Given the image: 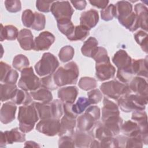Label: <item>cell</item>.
<instances>
[{
    "label": "cell",
    "instance_id": "obj_6",
    "mask_svg": "<svg viewBox=\"0 0 148 148\" xmlns=\"http://www.w3.org/2000/svg\"><path fill=\"white\" fill-rule=\"evenodd\" d=\"M18 86L26 91H35L41 87L40 80L34 73L32 67H27L21 72Z\"/></svg>",
    "mask_w": 148,
    "mask_h": 148
},
{
    "label": "cell",
    "instance_id": "obj_23",
    "mask_svg": "<svg viewBox=\"0 0 148 148\" xmlns=\"http://www.w3.org/2000/svg\"><path fill=\"white\" fill-rule=\"evenodd\" d=\"M135 13L136 14L139 23V27L147 32V8L142 3H138L135 5Z\"/></svg>",
    "mask_w": 148,
    "mask_h": 148
},
{
    "label": "cell",
    "instance_id": "obj_58",
    "mask_svg": "<svg viewBox=\"0 0 148 148\" xmlns=\"http://www.w3.org/2000/svg\"><path fill=\"white\" fill-rule=\"evenodd\" d=\"M24 146L25 147H27V146H29V147H39V146L36 143H35V142H33V141L26 142L25 143Z\"/></svg>",
    "mask_w": 148,
    "mask_h": 148
},
{
    "label": "cell",
    "instance_id": "obj_2",
    "mask_svg": "<svg viewBox=\"0 0 148 148\" xmlns=\"http://www.w3.org/2000/svg\"><path fill=\"white\" fill-rule=\"evenodd\" d=\"M39 118L34 102L29 105L20 106L18 113L19 130L24 133L30 132L34 128Z\"/></svg>",
    "mask_w": 148,
    "mask_h": 148
},
{
    "label": "cell",
    "instance_id": "obj_43",
    "mask_svg": "<svg viewBox=\"0 0 148 148\" xmlns=\"http://www.w3.org/2000/svg\"><path fill=\"white\" fill-rule=\"evenodd\" d=\"M134 75L131 66L125 69H118L117 72V77L119 81L123 83L127 84L133 77Z\"/></svg>",
    "mask_w": 148,
    "mask_h": 148
},
{
    "label": "cell",
    "instance_id": "obj_25",
    "mask_svg": "<svg viewBox=\"0 0 148 148\" xmlns=\"http://www.w3.org/2000/svg\"><path fill=\"white\" fill-rule=\"evenodd\" d=\"M120 131L128 137L139 136L142 137V133L138 125L136 122L131 120L126 121L124 124H122Z\"/></svg>",
    "mask_w": 148,
    "mask_h": 148
},
{
    "label": "cell",
    "instance_id": "obj_19",
    "mask_svg": "<svg viewBox=\"0 0 148 148\" xmlns=\"http://www.w3.org/2000/svg\"><path fill=\"white\" fill-rule=\"evenodd\" d=\"M96 120L87 112H85L83 114L79 116L77 119V127L78 130L82 131H90L95 125Z\"/></svg>",
    "mask_w": 148,
    "mask_h": 148
},
{
    "label": "cell",
    "instance_id": "obj_11",
    "mask_svg": "<svg viewBox=\"0 0 148 148\" xmlns=\"http://www.w3.org/2000/svg\"><path fill=\"white\" fill-rule=\"evenodd\" d=\"M95 75L99 81H105L113 78L116 73L115 68L110 61L96 63Z\"/></svg>",
    "mask_w": 148,
    "mask_h": 148
},
{
    "label": "cell",
    "instance_id": "obj_41",
    "mask_svg": "<svg viewBox=\"0 0 148 148\" xmlns=\"http://www.w3.org/2000/svg\"><path fill=\"white\" fill-rule=\"evenodd\" d=\"M134 38L136 43L140 45L142 49L147 53V33L143 31H139L134 34Z\"/></svg>",
    "mask_w": 148,
    "mask_h": 148
},
{
    "label": "cell",
    "instance_id": "obj_31",
    "mask_svg": "<svg viewBox=\"0 0 148 148\" xmlns=\"http://www.w3.org/2000/svg\"><path fill=\"white\" fill-rule=\"evenodd\" d=\"M115 6L116 9V17L118 19L124 18L132 12V5L128 1H118Z\"/></svg>",
    "mask_w": 148,
    "mask_h": 148
},
{
    "label": "cell",
    "instance_id": "obj_1",
    "mask_svg": "<svg viewBox=\"0 0 148 148\" xmlns=\"http://www.w3.org/2000/svg\"><path fill=\"white\" fill-rule=\"evenodd\" d=\"M79 75V68L76 63L71 61L65 66L60 67L53 74V76L56 85L58 87L68 84H76Z\"/></svg>",
    "mask_w": 148,
    "mask_h": 148
},
{
    "label": "cell",
    "instance_id": "obj_48",
    "mask_svg": "<svg viewBox=\"0 0 148 148\" xmlns=\"http://www.w3.org/2000/svg\"><path fill=\"white\" fill-rule=\"evenodd\" d=\"M40 85L42 88H46L49 90H54L58 88L54 82L53 74L42 78L40 79Z\"/></svg>",
    "mask_w": 148,
    "mask_h": 148
},
{
    "label": "cell",
    "instance_id": "obj_4",
    "mask_svg": "<svg viewBox=\"0 0 148 148\" xmlns=\"http://www.w3.org/2000/svg\"><path fill=\"white\" fill-rule=\"evenodd\" d=\"M100 90L104 95L114 100H118L131 92L127 84L116 80L102 83L100 86Z\"/></svg>",
    "mask_w": 148,
    "mask_h": 148
},
{
    "label": "cell",
    "instance_id": "obj_40",
    "mask_svg": "<svg viewBox=\"0 0 148 148\" xmlns=\"http://www.w3.org/2000/svg\"><path fill=\"white\" fill-rule=\"evenodd\" d=\"M53 113V117L60 119L64 113V104L60 99H55L50 103Z\"/></svg>",
    "mask_w": 148,
    "mask_h": 148
},
{
    "label": "cell",
    "instance_id": "obj_29",
    "mask_svg": "<svg viewBox=\"0 0 148 148\" xmlns=\"http://www.w3.org/2000/svg\"><path fill=\"white\" fill-rule=\"evenodd\" d=\"M32 98L37 101L44 103H49L53 99V95L51 91L46 88H41L35 91L30 92Z\"/></svg>",
    "mask_w": 148,
    "mask_h": 148
},
{
    "label": "cell",
    "instance_id": "obj_34",
    "mask_svg": "<svg viewBox=\"0 0 148 148\" xmlns=\"http://www.w3.org/2000/svg\"><path fill=\"white\" fill-rule=\"evenodd\" d=\"M34 104L37 110L39 119L43 120L53 118L50 103L49 104L42 102H34Z\"/></svg>",
    "mask_w": 148,
    "mask_h": 148
},
{
    "label": "cell",
    "instance_id": "obj_27",
    "mask_svg": "<svg viewBox=\"0 0 148 148\" xmlns=\"http://www.w3.org/2000/svg\"><path fill=\"white\" fill-rule=\"evenodd\" d=\"M17 28L12 25H8L5 27L1 24L0 40L2 42L4 40H13L17 38L18 35Z\"/></svg>",
    "mask_w": 148,
    "mask_h": 148
},
{
    "label": "cell",
    "instance_id": "obj_45",
    "mask_svg": "<svg viewBox=\"0 0 148 148\" xmlns=\"http://www.w3.org/2000/svg\"><path fill=\"white\" fill-rule=\"evenodd\" d=\"M45 16L42 13L35 12V19L31 28L36 31H41L45 28Z\"/></svg>",
    "mask_w": 148,
    "mask_h": 148
},
{
    "label": "cell",
    "instance_id": "obj_55",
    "mask_svg": "<svg viewBox=\"0 0 148 148\" xmlns=\"http://www.w3.org/2000/svg\"><path fill=\"white\" fill-rule=\"evenodd\" d=\"M11 66L8 64L1 61L0 62V80L1 82L3 81L6 75L11 69Z\"/></svg>",
    "mask_w": 148,
    "mask_h": 148
},
{
    "label": "cell",
    "instance_id": "obj_57",
    "mask_svg": "<svg viewBox=\"0 0 148 148\" xmlns=\"http://www.w3.org/2000/svg\"><path fill=\"white\" fill-rule=\"evenodd\" d=\"M71 2L72 3L75 8L77 10H82L85 9L86 5H87V2L84 0L83 1H71Z\"/></svg>",
    "mask_w": 148,
    "mask_h": 148
},
{
    "label": "cell",
    "instance_id": "obj_36",
    "mask_svg": "<svg viewBox=\"0 0 148 148\" xmlns=\"http://www.w3.org/2000/svg\"><path fill=\"white\" fill-rule=\"evenodd\" d=\"M12 65L14 68L21 72L24 68H26L29 66V62L25 56L23 54H18L14 57Z\"/></svg>",
    "mask_w": 148,
    "mask_h": 148
},
{
    "label": "cell",
    "instance_id": "obj_5",
    "mask_svg": "<svg viewBox=\"0 0 148 148\" xmlns=\"http://www.w3.org/2000/svg\"><path fill=\"white\" fill-rule=\"evenodd\" d=\"M59 65L57 58L50 53H45L40 60L35 65V69L39 76L53 74Z\"/></svg>",
    "mask_w": 148,
    "mask_h": 148
},
{
    "label": "cell",
    "instance_id": "obj_20",
    "mask_svg": "<svg viewBox=\"0 0 148 148\" xmlns=\"http://www.w3.org/2000/svg\"><path fill=\"white\" fill-rule=\"evenodd\" d=\"M78 94V90L76 86H68L61 88L58 91V97L65 102L73 103Z\"/></svg>",
    "mask_w": 148,
    "mask_h": 148
},
{
    "label": "cell",
    "instance_id": "obj_39",
    "mask_svg": "<svg viewBox=\"0 0 148 148\" xmlns=\"http://www.w3.org/2000/svg\"><path fill=\"white\" fill-rule=\"evenodd\" d=\"M78 85L82 90L88 91L95 88L97 86V82L94 78L90 77H82L80 79Z\"/></svg>",
    "mask_w": 148,
    "mask_h": 148
},
{
    "label": "cell",
    "instance_id": "obj_28",
    "mask_svg": "<svg viewBox=\"0 0 148 148\" xmlns=\"http://www.w3.org/2000/svg\"><path fill=\"white\" fill-rule=\"evenodd\" d=\"M119 23L125 28L131 32H134L139 27V23L138 18L134 12H132L128 16L118 19Z\"/></svg>",
    "mask_w": 148,
    "mask_h": 148
},
{
    "label": "cell",
    "instance_id": "obj_33",
    "mask_svg": "<svg viewBox=\"0 0 148 148\" xmlns=\"http://www.w3.org/2000/svg\"><path fill=\"white\" fill-rule=\"evenodd\" d=\"M89 29L82 25H77L75 27L72 34L67 38L71 41L83 40L89 35Z\"/></svg>",
    "mask_w": 148,
    "mask_h": 148
},
{
    "label": "cell",
    "instance_id": "obj_35",
    "mask_svg": "<svg viewBox=\"0 0 148 148\" xmlns=\"http://www.w3.org/2000/svg\"><path fill=\"white\" fill-rule=\"evenodd\" d=\"M90 105L91 103L88 98L81 97L79 98L75 104H72V110L76 115H78L82 113Z\"/></svg>",
    "mask_w": 148,
    "mask_h": 148
},
{
    "label": "cell",
    "instance_id": "obj_26",
    "mask_svg": "<svg viewBox=\"0 0 148 148\" xmlns=\"http://www.w3.org/2000/svg\"><path fill=\"white\" fill-rule=\"evenodd\" d=\"M98 40L94 37H90L87 39L81 48L83 56L92 58L98 49Z\"/></svg>",
    "mask_w": 148,
    "mask_h": 148
},
{
    "label": "cell",
    "instance_id": "obj_56",
    "mask_svg": "<svg viewBox=\"0 0 148 148\" xmlns=\"http://www.w3.org/2000/svg\"><path fill=\"white\" fill-rule=\"evenodd\" d=\"M89 2L91 5L95 6L98 8L103 9L107 7L109 1L108 0H97V1H90Z\"/></svg>",
    "mask_w": 148,
    "mask_h": 148
},
{
    "label": "cell",
    "instance_id": "obj_16",
    "mask_svg": "<svg viewBox=\"0 0 148 148\" xmlns=\"http://www.w3.org/2000/svg\"><path fill=\"white\" fill-rule=\"evenodd\" d=\"M99 21L98 13L96 10L90 9L82 13L80 17V23L90 30L94 28Z\"/></svg>",
    "mask_w": 148,
    "mask_h": 148
},
{
    "label": "cell",
    "instance_id": "obj_14",
    "mask_svg": "<svg viewBox=\"0 0 148 148\" xmlns=\"http://www.w3.org/2000/svg\"><path fill=\"white\" fill-rule=\"evenodd\" d=\"M129 88L135 94L148 97V85L147 81L142 77L136 76L132 79Z\"/></svg>",
    "mask_w": 148,
    "mask_h": 148
},
{
    "label": "cell",
    "instance_id": "obj_22",
    "mask_svg": "<svg viewBox=\"0 0 148 148\" xmlns=\"http://www.w3.org/2000/svg\"><path fill=\"white\" fill-rule=\"evenodd\" d=\"M103 125L113 135H117L119 134L123 124V119L119 116L110 117L102 121Z\"/></svg>",
    "mask_w": 148,
    "mask_h": 148
},
{
    "label": "cell",
    "instance_id": "obj_52",
    "mask_svg": "<svg viewBox=\"0 0 148 148\" xmlns=\"http://www.w3.org/2000/svg\"><path fill=\"white\" fill-rule=\"evenodd\" d=\"M75 143L72 136H62L58 140L59 147H74Z\"/></svg>",
    "mask_w": 148,
    "mask_h": 148
},
{
    "label": "cell",
    "instance_id": "obj_24",
    "mask_svg": "<svg viewBox=\"0 0 148 148\" xmlns=\"http://www.w3.org/2000/svg\"><path fill=\"white\" fill-rule=\"evenodd\" d=\"M131 68L132 72L135 75L138 76L147 78L148 71H147V58L145 59L132 60Z\"/></svg>",
    "mask_w": 148,
    "mask_h": 148
},
{
    "label": "cell",
    "instance_id": "obj_53",
    "mask_svg": "<svg viewBox=\"0 0 148 148\" xmlns=\"http://www.w3.org/2000/svg\"><path fill=\"white\" fill-rule=\"evenodd\" d=\"M53 2L54 1L38 0L36 2V6L39 11L48 13L50 11L51 6Z\"/></svg>",
    "mask_w": 148,
    "mask_h": 148
},
{
    "label": "cell",
    "instance_id": "obj_50",
    "mask_svg": "<svg viewBox=\"0 0 148 148\" xmlns=\"http://www.w3.org/2000/svg\"><path fill=\"white\" fill-rule=\"evenodd\" d=\"M88 99L91 104H96L99 103L103 97L102 92L98 89H92L87 92Z\"/></svg>",
    "mask_w": 148,
    "mask_h": 148
},
{
    "label": "cell",
    "instance_id": "obj_3",
    "mask_svg": "<svg viewBox=\"0 0 148 148\" xmlns=\"http://www.w3.org/2000/svg\"><path fill=\"white\" fill-rule=\"evenodd\" d=\"M118 105L124 112L143 110L147 104L148 97L137 94H128L117 100Z\"/></svg>",
    "mask_w": 148,
    "mask_h": 148
},
{
    "label": "cell",
    "instance_id": "obj_59",
    "mask_svg": "<svg viewBox=\"0 0 148 148\" xmlns=\"http://www.w3.org/2000/svg\"><path fill=\"white\" fill-rule=\"evenodd\" d=\"M90 147H100V143L98 140L94 139L90 145Z\"/></svg>",
    "mask_w": 148,
    "mask_h": 148
},
{
    "label": "cell",
    "instance_id": "obj_18",
    "mask_svg": "<svg viewBox=\"0 0 148 148\" xmlns=\"http://www.w3.org/2000/svg\"><path fill=\"white\" fill-rule=\"evenodd\" d=\"M112 61L118 69H125L130 68L132 59L127 53L124 50H118L112 58Z\"/></svg>",
    "mask_w": 148,
    "mask_h": 148
},
{
    "label": "cell",
    "instance_id": "obj_44",
    "mask_svg": "<svg viewBox=\"0 0 148 148\" xmlns=\"http://www.w3.org/2000/svg\"><path fill=\"white\" fill-rule=\"evenodd\" d=\"M113 136V135L106 128L103 124L99 123L98 124L95 131V137L99 142Z\"/></svg>",
    "mask_w": 148,
    "mask_h": 148
},
{
    "label": "cell",
    "instance_id": "obj_8",
    "mask_svg": "<svg viewBox=\"0 0 148 148\" xmlns=\"http://www.w3.org/2000/svg\"><path fill=\"white\" fill-rule=\"evenodd\" d=\"M60 127L59 119L50 118L41 120L36 125V130L47 136H53L58 135Z\"/></svg>",
    "mask_w": 148,
    "mask_h": 148
},
{
    "label": "cell",
    "instance_id": "obj_21",
    "mask_svg": "<svg viewBox=\"0 0 148 148\" xmlns=\"http://www.w3.org/2000/svg\"><path fill=\"white\" fill-rule=\"evenodd\" d=\"M103 106L102 109V121L106 119L114 116H120L119 107L114 102L105 97L103 100Z\"/></svg>",
    "mask_w": 148,
    "mask_h": 148
},
{
    "label": "cell",
    "instance_id": "obj_47",
    "mask_svg": "<svg viewBox=\"0 0 148 148\" xmlns=\"http://www.w3.org/2000/svg\"><path fill=\"white\" fill-rule=\"evenodd\" d=\"M35 19V13L30 9L25 10L21 16V20L23 25L27 28H31Z\"/></svg>",
    "mask_w": 148,
    "mask_h": 148
},
{
    "label": "cell",
    "instance_id": "obj_51",
    "mask_svg": "<svg viewBox=\"0 0 148 148\" xmlns=\"http://www.w3.org/2000/svg\"><path fill=\"white\" fill-rule=\"evenodd\" d=\"M143 141L141 136L128 137L127 139L125 147H142Z\"/></svg>",
    "mask_w": 148,
    "mask_h": 148
},
{
    "label": "cell",
    "instance_id": "obj_10",
    "mask_svg": "<svg viewBox=\"0 0 148 148\" xmlns=\"http://www.w3.org/2000/svg\"><path fill=\"white\" fill-rule=\"evenodd\" d=\"M55 41V36L49 31H43L35 38L34 50L43 51L48 50Z\"/></svg>",
    "mask_w": 148,
    "mask_h": 148
},
{
    "label": "cell",
    "instance_id": "obj_54",
    "mask_svg": "<svg viewBox=\"0 0 148 148\" xmlns=\"http://www.w3.org/2000/svg\"><path fill=\"white\" fill-rule=\"evenodd\" d=\"M18 77V74L17 72L14 69H11L1 83L15 84L17 81Z\"/></svg>",
    "mask_w": 148,
    "mask_h": 148
},
{
    "label": "cell",
    "instance_id": "obj_49",
    "mask_svg": "<svg viewBox=\"0 0 148 148\" xmlns=\"http://www.w3.org/2000/svg\"><path fill=\"white\" fill-rule=\"evenodd\" d=\"M6 10L10 13H16L21 10V4L18 0H6L5 1Z\"/></svg>",
    "mask_w": 148,
    "mask_h": 148
},
{
    "label": "cell",
    "instance_id": "obj_32",
    "mask_svg": "<svg viewBox=\"0 0 148 148\" xmlns=\"http://www.w3.org/2000/svg\"><path fill=\"white\" fill-rule=\"evenodd\" d=\"M32 97L30 93L23 90H17L16 95L11 99L16 105H27L33 102Z\"/></svg>",
    "mask_w": 148,
    "mask_h": 148
},
{
    "label": "cell",
    "instance_id": "obj_37",
    "mask_svg": "<svg viewBox=\"0 0 148 148\" xmlns=\"http://www.w3.org/2000/svg\"><path fill=\"white\" fill-rule=\"evenodd\" d=\"M57 22L59 31L62 34L66 35V37L72 34L75 27L71 20H64L58 21Z\"/></svg>",
    "mask_w": 148,
    "mask_h": 148
},
{
    "label": "cell",
    "instance_id": "obj_17",
    "mask_svg": "<svg viewBox=\"0 0 148 148\" xmlns=\"http://www.w3.org/2000/svg\"><path fill=\"white\" fill-rule=\"evenodd\" d=\"M17 39L20 47L23 50H30L34 49V41L31 30L26 28L20 30Z\"/></svg>",
    "mask_w": 148,
    "mask_h": 148
},
{
    "label": "cell",
    "instance_id": "obj_13",
    "mask_svg": "<svg viewBox=\"0 0 148 148\" xmlns=\"http://www.w3.org/2000/svg\"><path fill=\"white\" fill-rule=\"evenodd\" d=\"M76 124V118L64 114L60 120V127L58 135L73 136L74 134V128Z\"/></svg>",
    "mask_w": 148,
    "mask_h": 148
},
{
    "label": "cell",
    "instance_id": "obj_15",
    "mask_svg": "<svg viewBox=\"0 0 148 148\" xmlns=\"http://www.w3.org/2000/svg\"><path fill=\"white\" fill-rule=\"evenodd\" d=\"M73 136L75 145L77 147H90L91 143L94 140L93 132L91 130L89 131L78 130L74 133Z\"/></svg>",
    "mask_w": 148,
    "mask_h": 148
},
{
    "label": "cell",
    "instance_id": "obj_42",
    "mask_svg": "<svg viewBox=\"0 0 148 148\" xmlns=\"http://www.w3.org/2000/svg\"><path fill=\"white\" fill-rule=\"evenodd\" d=\"M116 9L113 4L109 5L106 8L101 11V18L104 21L112 20L114 17H116Z\"/></svg>",
    "mask_w": 148,
    "mask_h": 148
},
{
    "label": "cell",
    "instance_id": "obj_38",
    "mask_svg": "<svg viewBox=\"0 0 148 148\" xmlns=\"http://www.w3.org/2000/svg\"><path fill=\"white\" fill-rule=\"evenodd\" d=\"M75 50L71 46H65L62 47L59 52L58 56L61 61L66 62L71 60L74 56Z\"/></svg>",
    "mask_w": 148,
    "mask_h": 148
},
{
    "label": "cell",
    "instance_id": "obj_7",
    "mask_svg": "<svg viewBox=\"0 0 148 148\" xmlns=\"http://www.w3.org/2000/svg\"><path fill=\"white\" fill-rule=\"evenodd\" d=\"M50 11L57 21L71 20L74 10L69 1H54Z\"/></svg>",
    "mask_w": 148,
    "mask_h": 148
},
{
    "label": "cell",
    "instance_id": "obj_12",
    "mask_svg": "<svg viewBox=\"0 0 148 148\" xmlns=\"http://www.w3.org/2000/svg\"><path fill=\"white\" fill-rule=\"evenodd\" d=\"M16 109V105L12 101L4 103L1 107L0 112V120L1 123L7 124L14 120Z\"/></svg>",
    "mask_w": 148,
    "mask_h": 148
},
{
    "label": "cell",
    "instance_id": "obj_30",
    "mask_svg": "<svg viewBox=\"0 0 148 148\" xmlns=\"http://www.w3.org/2000/svg\"><path fill=\"white\" fill-rule=\"evenodd\" d=\"M1 102L12 99L16 94L17 88L16 84H1Z\"/></svg>",
    "mask_w": 148,
    "mask_h": 148
},
{
    "label": "cell",
    "instance_id": "obj_46",
    "mask_svg": "<svg viewBox=\"0 0 148 148\" xmlns=\"http://www.w3.org/2000/svg\"><path fill=\"white\" fill-rule=\"evenodd\" d=\"M96 63H101L110 61V58L108 56L107 50L103 47H98L97 51L92 57Z\"/></svg>",
    "mask_w": 148,
    "mask_h": 148
},
{
    "label": "cell",
    "instance_id": "obj_9",
    "mask_svg": "<svg viewBox=\"0 0 148 148\" xmlns=\"http://www.w3.org/2000/svg\"><path fill=\"white\" fill-rule=\"evenodd\" d=\"M0 147H5L8 144L14 142H23L25 140V135L19 128H13L10 131L1 132Z\"/></svg>",
    "mask_w": 148,
    "mask_h": 148
}]
</instances>
